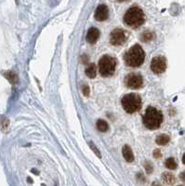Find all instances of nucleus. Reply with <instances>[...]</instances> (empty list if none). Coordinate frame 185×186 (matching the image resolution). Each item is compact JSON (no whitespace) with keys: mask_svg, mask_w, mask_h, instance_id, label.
I'll return each instance as SVG.
<instances>
[{"mask_svg":"<svg viewBox=\"0 0 185 186\" xmlns=\"http://www.w3.org/2000/svg\"><path fill=\"white\" fill-rule=\"evenodd\" d=\"M116 60L115 58L110 56V55H104L101 58L99 61V72L102 77H112L114 74L115 67H116Z\"/></svg>","mask_w":185,"mask_h":186,"instance_id":"4","label":"nucleus"},{"mask_svg":"<svg viewBox=\"0 0 185 186\" xmlns=\"http://www.w3.org/2000/svg\"><path fill=\"white\" fill-rule=\"evenodd\" d=\"M165 166L168 169H176L177 168V163H176V161H175V159L173 157H169V158L166 160Z\"/></svg>","mask_w":185,"mask_h":186,"instance_id":"17","label":"nucleus"},{"mask_svg":"<svg viewBox=\"0 0 185 186\" xmlns=\"http://www.w3.org/2000/svg\"><path fill=\"white\" fill-rule=\"evenodd\" d=\"M3 75H4V77L8 80L11 84H16L18 82V77H17V75L14 72H12V71L5 72Z\"/></svg>","mask_w":185,"mask_h":186,"instance_id":"15","label":"nucleus"},{"mask_svg":"<svg viewBox=\"0 0 185 186\" xmlns=\"http://www.w3.org/2000/svg\"><path fill=\"white\" fill-rule=\"evenodd\" d=\"M128 35L126 32L121 28H116L112 31L110 35V42L114 46H121L127 41Z\"/></svg>","mask_w":185,"mask_h":186,"instance_id":"6","label":"nucleus"},{"mask_svg":"<svg viewBox=\"0 0 185 186\" xmlns=\"http://www.w3.org/2000/svg\"><path fill=\"white\" fill-rule=\"evenodd\" d=\"M142 122L148 130H157L163 122V114L155 107H147L146 112L142 117Z\"/></svg>","mask_w":185,"mask_h":186,"instance_id":"2","label":"nucleus"},{"mask_svg":"<svg viewBox=\"0 0 185 186\" xmlns=\"http://www.w3.org/2000/svg\"><path fill=\"white\" fill-rule=\"evenodd\" d=\"M86 75L89 78H95L97 76V67L94 63L88 64V66L86 68Z\"/></svg>","mask_w":185,"mask_h":186,"instance_id":"12","label":"nucleus"},{"mask_svg":"<svg viewBox=\"0 0 185 186\" xmlns=\"http://www.w3.org/2000/svg\"><path fill=\"white\" fill-rule=\"evenodd\" d=\"M137 178H138L139 181H140L141 183H144V182H145V178H144V176H143L141 173H139V174L137 175Z\"/></svg>","mask_w":185,"mask_h":186,"instance_id":"23","label":"nucleus"},{"mask_svg":"<svg viewBox=\"0 0 185 186\" xmlns=\"http://www.w3.org/2000/svg\"><path fill=\"white\" fill-rule=\"evenodd\" d=\"M182 163L185 165V154H183V156H182Z\"/></svg>","mask_w":185,"mask_h":186,"instance_id":"26","label":"nucleus"},{"mask_svg":"<svg viewBox=\"0 0 185 186\" xmlns=\"http://www.w3.org/2000/svg\"><path fill=\"white\" fill-rule=\"evenodd\" d=\"M166 69V60L163 56H156L152 60L151 70L155 74H163Z\"/></svg>","mask_w":185,"mask_h":186,"instance_id":"8","label":"nucleus"},{"mask_svg":"<svg viewBox=\"0 0 185 186\" xmlns=\"http://www.w3.org/2000/svg\"><path fill=\"white\" fill-rule=\"evenodd\" d=\"M161 157H162V154H161L160 150L156 149V150L154 151V157H155V158H160Z\"/></svg>","mask_w":185,"mask_h":186,"instance_id":"22","label":"nucleus"},{"mask_svg":"<svg viewBox=\"0 0 185 186\" xmlns=\"http://www.w3.org/2000/svg\"><path fill=\"white\" fill-rule=\"evenodd\" d=\"M152 186H161V184L159 183H157V182H155V183H153Z\"/></svg>","mask_w":185,"mask_h":186,"instance_id":"25","label":"nucleus"},{"mask_svg":"<svg viewBox=\"0 0 185 186\" xmlns=\"http://www.w3.org/2000/svg\"><path fill=\"white\" fill-rule=\"evenodd\" d=\"M125 84L128 88H133V89H138L142 88L143 86V78L140 74L131 73L128 75L125 78Z\"/></svg>","mask_w":185,"mask_h":186,"instance_id":"7","label":"nucleus"},{"mask_svg":"<svg viewBox=\"0 0 185 186\" xmlns=\"http://www.w3.org/2000/svg\"><path fill=\"white\" fill-rule=\"evenodd\" d=\"M122 153H123L124 158H125V160H126L127 162L130 163V162H133L134 159H135L130 146H129V145H124V147H123V149H122Z\"/></svg>","mask_w":185,"mask_h":186,"instance_id":"11","label":"nucleus"},{"mask_svg":"<svg viewBox=\"0 0 185 186\" xmlns=\"http://www.w3.org/2000/svg\"><path fill=\"white\" fill-rule=\"evenodd\" d=\"M122 106L129 114L138 112L141 108V98L136 93L126 94L121 101Z\"/></svg>","mask_w":185,"mask_h":186,"instance_id":"5","label":"nucleus"},{"mask_svg":"<svg viewBox=\"0 0 185 186\" xmlns=\"http://www.w3.org/2000/svg\"><path fill=\"white\" fill-rule=\"evenodd\" d=\"M162 181L168 185H171L175 183V176L170 172H164L162 174Z\"/></svg>","mask_w":185,"mask_h":186,"instance_id":"13","label":"nucleus"},{"mask_svg":"<svg viewBox=\"0 0 185 186\" xmlns=\"http://www.w3.org/2000/svg\"><path fill=\"white\" fill-rule=\"evenodd\" d=\"M94 17L97 21L99 22H103L106 21L109 17V9H108V7L104 5V4H102L100 5L97 8H96V11H95V14H94Z\"/></svg>","mask_w":185,"mask_h":186,"instance_id":"9","label":"nucleus"},{"mask_svg":"<svg viewBox=\"0 0 185 186\" xmlns=\"http://www.w3.org/2000/svg\"><path fill=\"white\" fill-rule=\"evenodd\" d=\"M144 167H145V170H146V173L147 174H150L154 171V166L151 162L149 161H146L145 164H144Z\"/></svg>","mask_w":185,"mask_h":186,"instance_id":"19","label":"nucleus"},{"mask_svg":"<svg viewBox=\"0 0 185 186\" xmlns=\"http://www.w3.org/2000/svg\"><path fill=\"white\" fill-rule=\"evenodd\" d=\"M145 22V15L141 8L139 7L130 8L124 16V23L127 26L138 28L141 26Z\"/></svg>","mask_w":185,"mask_h":186,"instance_id":"3","label":"nucleus"},{"mask_svg":"<svg viewBox=\"0 0 185 186\" xmlns=\"http://www.w3.org/2000/svg\"><path fill=\"white\" fill-rule=\"evenodd\" d=\"M89 146H90V148H91V149L93 150V152H94V153L96 154V156H97V157H99L101 158V157H102V155H101L100 151H99V150L97 149L96 145H95V144H94V143H93L92 141H90V142H89Z\"/></svg>","mask_w":185,"mask_h":186,"instance_id":"20","label":"nucleus"},{"mask_svg":"<svg viewBox=\"0 0 185 186\" xmlns=\"http://www.w3.org/2000/svg\"><path fill=\"white\" fill-rule=\"evenodd\" d=\"M179 186H182V185H179Z\"/></svg>","mask_w":185,"mask_h":186,"instance_id":"28","label":"nucleus"},{"mask_svg":"<svg viewBox=\"0 0 185 186\" xmlns=\"http://www.w3.org/2000/svg\"><path fill=\"white\" fill-rule=\"evenodd\" d=\"M100 37V31L96 27H91L87 34V41L90 44H94Z\"/></svg>","mask_w":185,"mask_h":186,"instance_id":"10","label":"nucleus"},{"mask_svg":"<svg viewBox=\"0 0 185 186\" xmlns=\"http://www.w3.org/2000/svg\"><path fill=\"white\" fill-rule=\"evenodd\" d=\"M170 141V138L168 135H166V134H161L159 135L158 137L156 138V142L160 145V146H164V145H166Z\"/></svg>","mask_w":185,"mask_h":186,"instance_id":"14","label":"nucleus"},{"mask_svg":"<svg viewBox=\"0 0 185 186\" xmlns=\"http://www.w3.org/2000/svg\"><path fill=\"white\" fill-rule=\"evenodd\" d=\"M145 60V52L143 49L136 44L132 46L124 55V61L127 65L130 67H140Z\"/></svg>","mask_w":185,"mask_h":186,"instance_id":"1","label":"nucleus"},{"mask_svg":"<svg viewBox=\"0 0 185 186\" xmlns=\"http://www.w3.org/2000/svg\"><path fill=\"white\" fill-rule=\"evenodd\" d=\"M180 178H181V180H182V182H184L185 183V171L182 172V173L180 174Z\"/></svg>","mask_w":185,"mask_h":186,"instance_id":"24","label":"nucleus"},{"mask_svg":"<svg viewBox=\"0 0 185 186\" xmlns=\"http://www.w3.org/2000/svg\"><path fill=\"white\" fill-rule=\"evenodd\" d=\"M96 125H97L98 130H100L101 132H105V131L108 130V129H109L108 123L106 122L105 120H103V119H99L97 121Z\"/></svg>","mask_w":185,"mask_h":186,"instance_id":"16","label":"nucleus"},{"mask_svg":"<svg viewBox=\"0 0 185 186\" xmlns=\"http://www.w3.org/2000/svg\"><path fill=\"white\" fill-rule=\"evenodd\" d=\"M117 2H119V3H122V2H126V1H129V0H116Z\"/></svg>","mask_w":185,"mask_h":186,"instance_id":"27","label":"nucleus"},{"mask_svg":"<svg viewBox=\"0 0 185 186\" xmlns=\"http://www.w3.org/2000/svg\"><path fill=\"white\" fill-rule=\"evenodd\" d=\"M82 92L85 96H88L89 95V92H90V89H89V87L85 85L82 87Z\"/></svg>","mask_w":185,"mask_h":186,"instance_id":"21","label":"nucleus"},{"mask_svg":"<svg viewBox=\"0 0 185 186\" xmlns=\"http://www.w3.org/2000/svg\"><path fill=\"white\" fill-rule=\"evenodd\" d=\"M155 38V34L152 32H145L141 35V40L144 42H150Z\"/></svg>","mask_w":185,"mask_h":186,"instance_id":"18","label":"nucleus"}]
</instances>
